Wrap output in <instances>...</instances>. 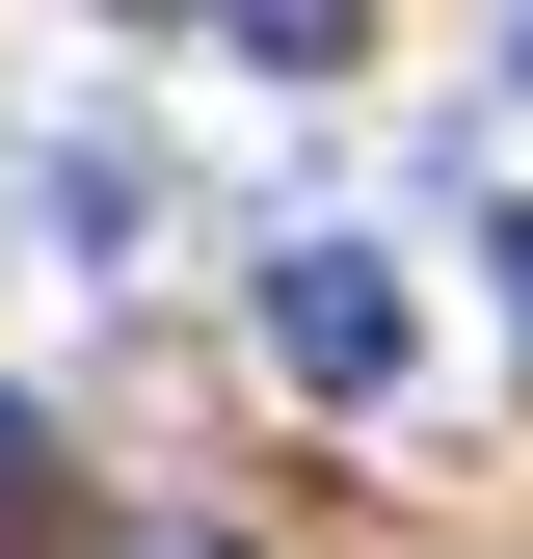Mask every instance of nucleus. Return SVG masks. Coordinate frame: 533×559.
Listing matches in <instances>:
<instances>
[{"instance_id":"f257e3e1","label":"nucleus","mask_w":533,"mask_h":559,"mask_svg":"<svg viewBox=\"0 0 533 559\" xmlns=\"http://www.w3.org/2000/svg\"><path fill=\"white\" fill-rule=\"evenodd\" d=\"M266 373L294 400H400V266L374 240H266Z\"/></svg>"},{"instance_id":"f03ea898","label":"nucleus","mask_w":533,"mask_h":559,"mask_svg":"<svg viewBox=\"0 0 533 559\" xmlns=\"http://www.w3.org/2000/svg\"><path fill=\"white\" fill-rule=\"evenodd\" d=\"M240 53H294V81H320V53H374V0H240Z\"/></svg>"},{"instance_id":"7ed1b4c3","label":"nucleus","mask_w":533,"mask_h":559,"mask_svg":"<svg viewBox=\"0 0 533 559\" xmlns=\"http://www.w3.org/2000/svg\"><path fill=\"white\" fill-rule=\"evenodd\" d=\"M0 559H54V427L0 400Z\"/></svg>"},{"instance_id":"20e7f679","label":"nucleus","mask_w":533,"mask_h":559,"mask_svg":"<svg viewBox=\"0 0 533 559\" xmlns=\"http://www.w3.org/2000/svg\"><path fill=\"white\" fill-rule=\"evenodd\" d=\"M507 346H533V214H507Z\"/></svg>"}]
</instances>
